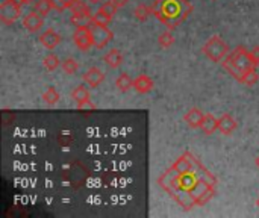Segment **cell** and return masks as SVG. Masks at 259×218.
Here are the masks:
<instances>
[{"label":"cell","mask_w":259,"mask_h":218,"mask_svg":"<svg viewBox=\"0 0 259 218\" xmlns=\"http://www.w3.org/2000/svg\"><path fill=\"white\" fill-rule=\"evenodd\" d=\"M158 185L184 211L205 206L217 194V178L191 152L178 158L158 178Z\"/></svg>","instance_id":"cell-1"},{"label":"cell","mask_w":259,"mask_h":218,"mask_svg":"<svg viewBox=\"0 0 259 218\" xmlns=\"http://www.w3.org/2000/svg\"><path fill=\"white\" fill-rule=\"evenodd\" d=\"M194 11L190 0H155L152 5L153 15L168 29L175 30Z\"/></svg>","instance_id":"cell-2"},{"label":"cell","mask_w":259,"mask_h":218,"mask_svg":"<svg viewBox=\"0 0 259 218\" xmlns=\"http://www.w3.org/2000/svg\"><path fill=\"white\" fill-rule=\"evenodd\" d=\"M222 65L238 82L243 79V76L247 71L256 68V65L253 64V61L250 58L249 50L246 47H243V46H238L232 52H229L228 56L222 61Z\"/></svg>","instance_id":"cell-3"},{"label":"cell","mask_w":259,"mask_h":218,"mask_svg":"<svg viewBox=\"0 0 259 218\" xmlns=\"http://www.w3.org/2000/svg\"><path fill=\"white\" fill-rule=\"evenodd\" d=\"M202 50H203V55H205L211 62H215V64L222 62V61L228 56V53H229L228 44H226V42L223 41V38L219 36V35L211 36V38L205 42V46H203Z\"/></svg>","instance_id":"cell-4"},{"label":"cell","mask_w":259,"mask_h":218,"mask_svg":"<svg viewBox=\"0 0 259 218\" xmlns=\"http://www.w3.org/2000/svg\"><path fill=\"white\" fill-rule=\"evenodd\" d=\"M23 3L20 0H5L0 5V21L6 26L15 23L21 17Z\"/></svg>","instance_id":"cell-5"},{"label":"cell","mask_w":259,"mask_h":218,"mask_svg":"<svg viewBox=\"0 0 259 218\" xmlns=\"http://www.w3.org/2000/svg\"><path fill=\"white\" fill-rule=\"evenodd\" d=\"M88 29L91 32V36H93L96 49H105L109 44V41H112V38H114V33H112V30L108 26H102V24L90 21L88 23Z\"/></svg>","instance_id":"cell-6"},{"label":"cell","mask_w":259,"mask_h":218,"mask_svg":"<svg viewBox=\"0 0 259 218\" xmlns=\"http://www.w3.org/2000/svg\"><path fill=\"white\" fill-rule=\"evenodd\" d=\"M91 17H93V12L90 9V6L82 2V0H77L73 6H71V15H70V23L76 27H80V26H87L90 21H91Z\"/></svg>","instance_id":"cell-7"},{"label":"cell","mask_w":259,"mask_h":218,"mask_svg":"<svg viewBox=\"0 0 259 218\" xmlns=\"http://www.w3.org/2000/svg\"><path fill=\"white\" fill-rule=\"evenodd\" d=\"M73 41H74L76 47L82 52H88L91 47H94V41H93L91 32L88 29V24L76 27V30L73 33Z\"/></svg>","instance_id":"cell-8"},{"label":"cell","mask_w":259,"mask_h":218,"mask_svg":"<svg viewBox=\"0 0 259 218\" xmlns=\"http://www.w3.org/2000/svg\"><path fill=\"white\" fill-rule=\"evenodd\" d=\"M23 26L26 30L29 32H38L42 26H44V17L41 14H38L36 11H30L29 14L24 15L23 18Z\"/></svg>","instance_id":"cell-9"},{"label":"cell","mask_w":259,"mask_h":218,"mask_svg":"<svg viewBox=\"0 0 259 218\" xmlns=\"http://www.w3.org/2000/svg\"><path fill=\"white\" fill-rule=\"evenodd\" d=\"M82 80L91 86V88H97L100 86V83L105 80V73L99 68V67H91L88 68L83 74H82Z\"/></svg>","instance_id":"cell-10"},{"label":"cell","mask_w":259,"mask_h":218,"mask_svg":"<svg viewBox=\"0 0 259 218\" xmlns=\"http://www.w3.org/2000/svg\"><path fill=\"white\" fill-rule=\"evenodd\" d=\"M39 42L47 49V50H53L55 47H58L61 44V35L55 30V29H47L39 35Z\"/></svg>","instance_id":"cell-11"},{"label":"cell","mask_w":259,"mask_h":218,"mask_svg":"<svg viewBox=\"0 0 259 218\" xmlns=\"http://www.w3.org/2000/svg\"><path fill=\"white\" fill-rule=\"evenodd\" d=\"M237 127H238V123L231 114H223L219 118V130L223 135H232L237 130Z\"/></svg>","instance_id":"cell-12"},{"label":"cell","mask_w":259,"mask_h":218,"mask_svg":"<svg viewBox=\"0 0 259 218\" xmlns=\"http://www.w3.org/2000/svg\"><path fill=\"white\" fill-rule=\"evenodd\" d=\"M205 114L199 109V108H193L190 109L185 115H184V121L191 127V129H200L202 123H203Z\"/></svg>","instance_id":"cell-13"},{"label":"cell","mask_w":259,"mask_h":218,"mask_svg":"<svg viewBox=\"0 0 259 218\" xmlns=\"http://www.w3.org/2000/svg\"><path fill=\"white\" fill-rule=\"evenodd\" d=\"M155 83L152 80V77H149L147 74H140L138 77L134 79V90L140 94H147L153 90Z\"/></svg>","instance_id":"cell-14"},{"label":"cell","mask_w":259,"mask_h":218,"mask_svg":"<svg viewBox=\"0 0 259 218\" xmlns=\"http://www.w3.org/2000/svg\"><path fill=\"white\" fill-rule=\"evenodd\" d=\"M124 58L121 55V52L118 49H111L108 53H105L103 56V62L109 67V68H118L123 64Z\"/></svg>","instance_id":"cell-15"},{"label":"cell","mask_w":259,"mask_h":218,"mask_svg":"<svg viewBox=\"0 0 259 218\" xmlns=\"http://www.w3.org/2000/svg\"><path fill=\"white\" fill-rule=\"evenodd\" d=\"M200 129L205 135H212L215 130H219V120L212 114H205V118H203Z\"/></svg>","instance_id":"cell-16"},{"label":"cell","mask_w":259,"mask_h":218,"mask_svg":"<svg viewBox=\"0 0 259 218\" xmlns=\"http://www.w3.org/2000/svg\"><path fill=\"white\" fill-rule=\"evenodd\" d=\"M71 97H73V100H74L77 105H82V103H87V102H90V99H91V94H90V90H88L85 85H77V86L73 90V93H71Z\"/></svg>","instance_id":"cell-17"},{"label":"cell","mask_w":259,"mask_h":218,"mask_svg":"<svg viewBox=\"0 0 259 218\" xmlns=\"http://www.w3.org/2000/svg\"><path fill=\"white\" fill-rule=\"evenodd\" d=\"M115 86L118 91L121 93H127L131 88H134V80L127 73H121L117 79H115Z\"/></svg>","instance_id":"cell-18"},{"label":"cell","mask_w":259,"mask_h":218,"mask_svg":"<svg viewBox=\"0 0 259 218\" xmlns=\"http://www.w3.org/2000/svg\"><path fill=\"white\" fill-rule=\"evenodd\" d=\"M150 15H153L152 6H147V5H144V3L138 5V6L134 9V17H135L138 21H141V23L147 21V18H149Z\"/></svg>","instance_id":"cell-19"},{"label":"cell","mask_w":259,"mask_h":218,"mask_svg":"<svg viewBox=\"0 0 259 218\" xmlns=\"http://www.w3.org/2000/svg\"><path fill=\"white\" fill-rule=\"evenodd\" d=\"M61 68L65 74H76L79 71V62L73 58H67L61 62Z\"/></svg>","instance_id":"cell-20"},{"label":"cell","mask_w":259,"mask_h":218,"mask_svg":"<svg viewBox=\"0 0 259 218\" xmlns=\"http://www.w3.org/2000/svg\"><path fill=\"white\" fill-rule=\"evenodd\" d=\"M42 65H44V68H46V70H49V71H55V70L61 65V61H59V58H58L55 53H49V55H46V56H44V59H42Z\"/></svg>","instance_id":"cell-21"},{"label":"cell","mask_w":259,"mask_h":218,"mask_svg":"<svg viewBox=\"0 0 259 218\" xmlns=\"http://www.w3.org/2000/svg\"><path fill=\"white\" fill-rule=\"evenodd\" d=\"M59 99H61V96H59V93H58V90L55 86H49L47 91L42 94V100L47 105H55V103H58Z\"/></svg>","instance_id":"cell-22"},{"label":"cell","mask_w":259,"mask_h":218,"mask_svg":"<svg viewBox=\"0 0 259 218\" xmlns=\"http://www.w3.org/2000/svg\"><path fill=\"white\" fill-rule=\"evenodd\" d=\"M52 9H53V8H52L50 0H36V2L33 3V11H36V12L41 14L42 17L49 15V12H50Z\"/></svg>","instance_id":"cell-23"},{"label":"cell","mask_w":259,"mask_h":218,"mask_svg":"<svg viewBox=\"0 0 259 218\" xmlns=\"http://www.w3.org/2000/svg\"><path fill=\"white\" fill-rule=\"evenodd\" d=\"M77 0H50L52 8L58 12H64L65 9H71V6L76 3Z\"/></svg>","instance_id":"cell-24"},{"label":"cell","mask_w":259,"mask_h":218,"mask_svg":"<svg viewBox=\"0 0 259 218\" xmlns=\"http://www.w3.org/2000/svg\"><path fill=\"white\" fill-rule=\"evenodd\" d=\"M158 42H159V46H161L162 49H168V47H171V46L175 44V36H173L171 30H167V32L161 33V35H159V38H158Z\"/></svg>","instance_id":"cell-25"},{"label":"cell","mask_w":259,"mask_h":218,"mask_svg":"<svg viewBox=\"0 0 259 218\" xmlns=\"http://www.w3.org/2000/svg\"><path fill=\"white\" fill-rule=\"evenodd\" d=\"M91 21H93V23H97V24H102V26H109V23L112 21V17L106 15L105 12H102V11L99 9L96 14H93Z\"/></svg>","instance_id":"cell-26"},{"label":"cell","mask_w":259,"mask_h":218,"mask_svg":"<svg viewBox=\"0 0 259 218\" xmlns=\"http://www.w3.org/2000/svg\"><path fill=\"white\" fill-rule=\"evenodd\" d=\"M258 80H259L258 71H256V68H253V70L247 71V73L243 76V79L240 80V83H244V85H247V86H252V85H255Z\"/></svg>","instance_id":"cell-27"},{"label":"cell","mask_w":259,"mask_h":218,"mask_svg":"<svg viewBox=\"0 0 259 218\" xmlns=\"http://www.w3.org/2000/svg\"><path fill=\"white\" fill-rule=\"evenodd\" d=\"M102 12H105L106 15H109V17H112L114 18V15L117 14V6L112 3V0H109V2H103L102 5H100V8H99Z\"/></svg>","instance_id":"cell-28"},{"label":"cell","mask_w":259,"mask_h":218,"mask_svg":"<svg viewBox=\"0 0 259 218\" xmlns=\"http://www.w3.org/2000/svg\"><path fill=\"white\" fill-rule=\"evenodd\" d=\"M249 53H250V58H252L253 64L258 67L259 65V46H255L252 50H249Z\"/></svg>","instance_id":"cell-29"},{"label":"cell","mask_w":259,"mask_h":218,"mask_svg":"<svg viewBox=\"0 0 259 218\" xmlns=\"http://www.w3.org/2000/svg\"><path fill=\"white\" fill-rule=\"evenodd\" d=\"M112 3L120 9V8H123V6H126V5L129 3V0H112Z\"/></svg>","instance_id":"cell-30"},{"label":"cell","mask_w":259,"mask_h":218,"mask_svg":"<svg viewBox=\"0 0 259 218\" xmlns=\"http://www.w3.org/2000/svg\"><path fill=\"white\" fill-rule=\"evenodd\" d=\"M90 3H93V5H102L103 3V0H88Z\"/></svg>","instance_id":"cell-31"},{"label":"cell","mask_w":259,"mask_h":218,"mask_svg":"<svg viewBox=\"0 0 259 218\" xmlns=\"http://www.w3.org/2000/svg\"><path fill=\"white\" fill-rule=\"evenodd\" d=\"M23 5H27V3H32V2H35V0H20Z\"/></svg>","instance_id":"cell-32"},{"label":"cell","mask_w":259,"mask_h":218,"mask_svg":"<svg viewBox=\"0 0 259 218\" xmlns=\"http://www.w3.org/2000/svg\"><path fill=\"white\" fill-rule=\"evenodd\" d=\"M255 164H256V167H258V168H259V155H258V156H256V159H255Z\"/></svg>","instance_id":"cell-33"},{"label":"cell","mask_w":259,"mask_h":218,"mask_svg":"<svg viewBox=\"0 0 259 218\" xmlns=\"http://www.w3.org/2000/svg\"><path fill=\"white\" fill-rule=\"evenodd\" d=\"M256 206H258V208H259V197H258V199H256Z\"/></svg>","instance_id":"cell-34"}]
</instances>
